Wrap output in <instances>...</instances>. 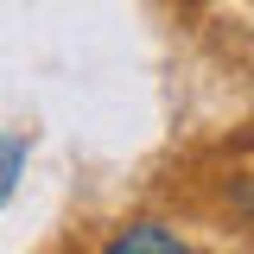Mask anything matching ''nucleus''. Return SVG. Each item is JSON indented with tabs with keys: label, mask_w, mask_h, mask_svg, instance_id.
I'll use <instances>...</instances> for the list:
<instances>
[{
	"label": "nucleus",
	"mask_w": 254,
	"mask_h": 254,
	"mask_svg": "<svg viewBox=\"0 0 254 254\" xmlns=\"http://www.w3.org/2000/svg\"><path fill=\"white\" fill-rule=\"evenodd\" d=\"M115 254H127V248H153V254H178L185 242L172 235V229H159V222H133V229H121L115 242H108Z\"/></svg>",
	"instance_id": "nucleus-1"
},
{
	"label": "nucleus",
	"mask_w": 254,
	"mask_h": 254,
	"mask_svg": "<svg viewBox=\"0 0 254 254\" xmlns=\"http://www.w3.org/2000/svg\"><path fill=\"white\" fill-rule=\"evenodd\" d=\"M26 153H32V140H26V133H0V203L13 197V185H19Z\"/></svg>",
	"instance_id": "nucleus-2"
}]
</instances>
